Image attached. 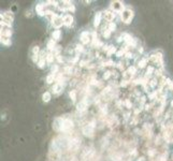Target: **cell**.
Returning a JSON list of instances; mask_svg holds the SVG:
<instances>
[{"instance_id": "6da1fadb", "label": "cell", "mask_w": 173, "mask_h": 161, "mask_svg": "<svg viewBox=\"0 0 173 161\" xmlns=\"http://www.w3.org/2000/svg\"><path fill=\"white\" fill-rule=\"evenodd\" d=\"M133 18V12L129 9H126L124 10V12L122 13V21L125 23V24H130L131 21Z\"/></svg>"}, {"instance_id": "7a4b0ae2", "label": "cell", "mask_w": 173, "mask_h": 161, "mask_svg": "<svg viewBox=\"0 0 173 161\" xmlns=\"http://www.w3.org/2000/svg\"><path fill=\"white\" fill-rule=\"evenodd\" d=\"M94 131H95V125H94V123H89V125H87V126H85L84 128L82 129L83 134H84L85 137H93Z\"/></svg>"}, {"instance_id": "3957f363", "label": "cell", "mask_w": 173, "mask_h": 161, "mask_svg": "<svg viewBox=\"0 0 173 161\" xmlns=\"http://www.w3.org/2000/svg\"><path fill=\"white\" fill-rule=\"evenodd\" d=\"M52 25H53L55 28H60L62 25H64V19H62V17L59 15H57V14H54L53 16H52Z\"/></svg>"}, {"instance_id": "277c9868", "label": "cell", "mask_w": 173, "mask_h": 161, "mask_svg": "<svg viewBox=\"0 0 173 161\" xmlns=\"http://www.w3.org/2000/svg\"><path fill=\"white\" fill-rule=\"evenodd\" d=\"M64 121L65 119H62L61 117H57L54 119L53 121V129L56 132H61V129H62V126H64Z\"/></svg>"}, {"instance_id": "5b68a950", "label": "cell", "mask_w": 173, "mask_h": 161, "mask_svg": "<svg viewBox=\"0 0 173 161\" xmlns=\"http://www.w3.org/2000/svg\"><path fill=\"white\" fill-rule=\"evenodd\" d=\"M111 9L113 10V12L123 13L124 12V4L120 1H112L111 2Z\"/></svg>"}, {"instance_id": "8992f818", "label": "cell", "mask_w": 173, "mask_h": 161, "mask_svg": "<svg viewBox=\"0 0 173 161\" xmlns=\"http://www.w3.org/2000/svg\"><path fill=\"white\" fill-rule=\"evenodd\" d=\"M73 128V121L70 120V119H65L64 121V126H62V129H61V132H67L71 131V129Z\"/></svg>"}, {"instance_id": "52a82bcc", "label": "cell", "mask_w": 173, "mask_h": 161, "mask_svg": "<svg viewBox=\"0 0 173 161\" xmlns=\"http://www.w3.org/2000/svg\"><path fill=\"white\" fill-rule=\"evenodd\" d=\"M91 39H93V38H91V33H89V32L84 31V32H82V33H81L80 40H81V42H82L83 44H88V43L91 41Z\"/></svg>"}, {"instance_id": "ba28073f", "label": "cell", "mask_w": 173, "mask_h": 161, "mask_svg": "<svg viewBox=\"0 0 173 161\" xmlns=\"http://www.w3.org/2000/svg\"><path fill=\"white\" fill-rule=\"evenodd\" d=\"M103 16H104V19H105V21H110V23H112V21L115 18L114 12H113V11H110V10L104 11V12H103Z\"/></svg>"}, {"instance_id": "9c48e42d", "label": "cell", "mask_w": 173, "mask_h": 161, "mask_svg": "<svg viewBox=\"0 0 173 161\" xmlns=\"http://www.w3.org/2000/svg\"><path fill=\"white\" fill-rule=\"evenodd\" d=\"M62 19H64V25H66V26H71L73 23V16L71 14H66L62 17Z\"/></svg>"}, {"instance_id": "30bf717a", "label": "cell", "mask_w": 173, "mask_h": 161, "mask_svg": "<svg viewBox=\"0 0 173 161\" xmlns=\"http://www.w3.org/2000/svg\"><path fill=\"white\" fill-rule=\"evenodd\" d=\"M1 17L3 18V21H5V23H8V24H12V21H13V15H12V13H10V12H7V13H4L3 15H1Z\"/></svg>"}, {"instance_id": "8fae6325", "label": "cell", "mask_w": 173, "mask_h": 161, "mask_svg": "<svg viewBox=\"0 0 173 161\" xmlns=\"http://www.w3.org/2000/svg\"><path fill=\"white\" fill-rule=\"evenodd\" d=\"M101 17H102V14L101 12H97L95 17H94V26L95 27H98L100 25V21H101Z\"/></svg>"}, {"instance_id": "7c38bea8", "label": "cell", "mask_w": 173, "mask_h": 161, "mask_svg": "<svg viewBox=\"0 0 173 161\" xmlns=\"http://www.w3.org/2000/svg\"><path fill=\"white\" fill-rule=\"evenodd\" d=\"M36 11H37V13L39 14L40 16H42V15L45 14V11H44V5L41 4V3L37 4V7H36Z\"/></svg>"}, {"instance_id": "4fadbf2b", "label": "cell", "mask_w": 173, "mask_h": 161, "mask_svg": "<svg viewBox=\"0 0 173 161\" xmlns=\"http://www.w3.org/2000/svg\"><path fill=\"white\" fill-rule=\"evenodd\" d=\"M52 90H53L54 94H59V92L62 90V85H61L60 83H58V82H57V83L54 85V87H53V89H52Z\"/></svg>"}, {"instance_id": "5bb4252c", "label": "cell", "mask_w": 173, "mask_h": 161, "mask_svg": "<svg viewBox=\"0 0 173 161\" xmlns=\"http://www.w3.org/2000/svg\"><path fill=\"white\" fill-rule=\"evenodd\" d=\"M86 107H87V102L86 101H81L80 103H77L76 105L77 111H85Z\"/></svg>"}, {"instance_id": "9a60e30c", "label": "cell", "mask_w": 173, "mask_h": 161, "mask_svg": "<svg viewBox=\"0 0 173 161\" xmlns=\"http://www.w3.org/2000/svg\"><path fill=\"white\" fill-rule=\"evenodd\" d=\"M11 35H12V31L10 29H1V37L9 38L10 39Z\"/></svg>"}, {"instance_id": "2e32d148", "label": "cell", "mask_w": 173, "mask_h": 161, "mask_svg": "<svg viewBox=\"0 0 173 161\" xmlns=\"http://www.w3.org/2000/svg\"><path fill=\"white\" fill-rule=\"evenodd\" d=\"M51 98H52V95L48 92V91H45L44 94L42 95V100H43V102H48L50 100H51Z\"/></svg>"}, {"instance_id": "e0dca14e", "label": "cell", "mask_w": 173, "mask_h": 161, "mask_svg": "<svg viewBox=\"0 0 173 161\" xmlns=\"http://www.w3.org/2000/svg\"><path fill=\"white\" fill-rule=\"evenodd\" d=\"M60 35H61L60 30H55V31H54L53 33H52V38H53L54 41L59 40V39H60Z\"/></svg>"}, {"instance_id": "ac0fdd59", "label": "cell", "mask_w": 173, "mask_h": 161, "mask_svg": "<svg viewBox=\"0 0 173 161\" xmlns=\"http://www.w3.org/2000/svg\"><path fill=\"white\" fill-rule=\"evenodd\" d=\"M1 43L4 44V45H7V46H10L12 42H11V39H9V38L1 37Z\"/></svg>"}, {"instance_id": "d6986e66", "label": "cell", "mask_w": 173, "mask_h": 161, "mask_svg": "<svg viewBox=\"0 0 173 161\" xmlns=\"http://www.w3.org/2000/svg\"><path fill=\"white\" fill-rule=\"evenodd\" d=\"M48 51H54V49H55V41H54V40L48 41Z\"/></svg>"}, {"instance_id": "ffe728a7", "label": "cell", "mask_w": 173, "mask_h": 161, "mask_svg": "<svg viewBox=\"0 0 173 161\" xmlns=\"http://www.w3.org/2000/svg\"><path fill=\"white\" fill-rule=\"evenodd\" d=\"M54 80H55V74H50L48 75V78H46V83L48 84H52L54 82Z\"/></svg>"}, {"instance_id": "44dd1931", "label": "cell", "mask_w": 173, "mask_h": 161, "mask_svg": "<svg viewBox=\"0 0 173 161\" xmlns=\"http://www.w3.org/2000/svg\"><path fill=\"white\" fill-rule=\"evenodd\" d=\"M69 97L70 99L72 100V102H75V100H76V92H75V90H71L69 92Z\"/></svg>"}, {"instance_id": "7402d4cb", "label": "cell", "mask_w": 173, "mask_h": 161, "mask_svg": "<svg viewBox=\"0 0 173 161\" xmlns=\"http://www.w3.org/2000/svg\"><path fill=\"white\" fill-rule=\"evenodd\" d=\"M45 57H46V61H48V64H52V62L54 61V55L52 53H48Z\"/></svg>"}, {"instance_id": "603a6c76", "label": "cell", "mask_w": 173, "mask_h": 161, "mask_svg": "<svg viewBox=\"0 0 173 161\" xmlns=\"http://www.w3.org/2000/svg\"><path fill=\"white\" fill-rule=\"evenodd\" d=\"M131 76H132V75H131L130 73L128 72V71H126V72H124V73H123V78H124V80H125L126 82H128V80H130V78H131Z\"/></svg>"}, {"instance_id": "cb8c5ba5", "label": "cell", "mask_w": 173, "mask_h": 161, "mask_svg": "<svg viewBox=\"0 0 173 161\" xmlns=\"http://www.w3.org/2000/svg\"><path fill=\"white\" fill-rule=\"evenodd\" d=\"M38 64V67L42 69V68L44 67V64H45V58H41L40 60L38 61V64Z\"/></svg>"}, {"instance_id": "d4e9b609", "label": "cell", "mask_w": 173, "mask_h": 161, "mask_svg": "<svg viewBox=\"0 0 173 161\" xmlns=\"http://www.w3.org/2000/svg\"><path fill=\"white\" fill-rule=\"evenodd\" d=\"M146 62H147L146 59H142L141 61L139 62V67H140V68H144L145 66H146Z\"/></svg>"}, {"instance_id": "484cf974", "label": "cell", "mask_w": 173, "mask_h": 161, "mask_svg": "<svg viewBox=\"0 0 173 161\" xmlns=\"http://www.w3.org/2000/svg\"><path fill=\"white\" fill-rule=\"evenodd\" d=\"M115 29H116V25H115L114 23H110L109 24V30L110 31L112 32V31H114Z\"/></svg>"}, {"instance_id": "4316f807", "label": "cell", "mask_w": 173, "mask_h": 161, "mask_svg": "<svg viewBox=\"0 0 173 161\" xmlns=\"http://www.w3.org/2000/svg\"><path fill=\"white\" fill-rule=\"evenodd\" d=\"M39 51H40L39 46H35V47L32 48V55H38V54H39Z\"/></svg>"}, {"instance_id": "83f0119b", "label": "cell", "mask_w": 173, "mask_h": 161, "mask_svg": "<svg viewBox=\"0 0 173 161\" xmlns=\"http://www.w3.org/2000/svg\"><path fill=\"white\" fill-rule=\"evenodd\" d=\"M127 71H128L129 73H130L131 75H133L134 73H136V68H134V67H129V68H128Z\"/></svg>"}, {"instance_id": "f1b7e54d", "label": "cell", "mask_w": 173, "mask_h": 161, "mask_svg": "<svg viewBox=\"0 0 173 161\" xmlns=\"http://www.w3.org/2000/svg\"><path fill=\"white\" fill-rule=\"evenodd\" d=\"M57 71H58V66H56V64H55V66H53V67H52V73H53V74H55Z\"/></svg>"}, {"instance_id": "f546056e", "label": "cell", "mask_w": 173, "mask_h": 161, "mask_svg": "<svg viewBox=\"0 0 173 161\" xmlns=\"http://www.w3.org/2000/svg\"><path fill=\"white\" fill-rule=\"evenodd\" d=\"M65 72L68 73V74H71V73H72V68H71V67L65 68Z\"/></svg>"}, {"instance_id": "4dcf8cb0", "label": "cell", "mask_w": 173, "mask_h": 161, "mask_svg": "<svg viewBox=\"0 0 173 161\" xmlns=\"http://www.w3.org/2000/svg\"><path fill=\"white\" fill-rule=\"evenodd\" d=\"M110 35H111V31H110L109 29L105 30V31L103 32V35H104V37H105V38H109V37H110Z\"/></svg>"}, {"instance_id": "1f68e13d", "label": "cell", "mask_w": 173, "mask_h": 161, "mask_svg": "<svg viewBox=\"0 0 173 161\" xmlns=\"http://www.w3.org/2000/svg\"><path fill=\"white\" fill-rule=\"evenodd\" d=\"M38 55H32V61L35 62V64H38Z\"/></svg>"}, {"instance_id": "d6a6232c", "label": "cell", "mask_w": 173, "mask_h": 161, "mask_svg": "<svg viewBox=\"0 0 173 161\" xmlns=\"http://www.w3.org/2000/svg\"><path fill=\"white\" fill-rule=\"evenodd\" d=\"M167 84L169 85V87H170V88H173V82L171 80H169V78H168V80H167Z\"/></svg>"}, {"instance_id": "836d02e7", "label": "cell", "mask_w": 173, "mask_h": 161, "mask_svg": "<svg viewBox=\"0 0 173 161\" xmlns=\"http://www.w3.org/2000/svg\"><path fill=\"white\" fill-rule=\"evenodd\" d=\"M83 45H80V44H77L76 45V51H80V52H83Z\"/></svg>"}, {"instance_id": "e575fe53", "label": "cell", "mask_w": 173, "mask_h": 161, "mask_svg": "<svg viewBox=\"0 0 173 161\" xmlns=\"http://www.w3.org/2000/svg\"><path fill=\"white\" fill-rule=\"evenodd\" d=\"M116 51L115 49V47H113V46H111V48H110V51H109V53H108V55H111L112 53H114V52Z\"/></svg>"}, {"instance_id": "d590c367", "label": "cell", "mask_w": 173, "mask_h": 161, "mask_svg": "<svg viewBox=\"0 0 173 161\" xmlns=\"http://www.w3.org/2000/svg\"><path fill=\"white\" fill-rule=\"evenodd\" d=\"M152 72H154V68H152V67H149L148 69H147V74H152Z\"/></svg>"}, {"instance_id": "8d00e7d4", "label": "cell", "mask_w": 173, "mask_h": 161, "mask_svg": "<svg viewBox=\"0 0 173 161\" xmlns=\"http://www.w3.org/2000/svg\"><path fill=\"white\" fill-rule=\"evenodd\" d=\"M67 10H68V11H72V12H74V11H75V8H74V5H69V8H68V9H67Z\"/></svg>"}, {"instance_id": "74e56055", "label": "cell", "mask_w": 173, "mask_h": 161, "mask_svg": "<svg viewBox=\"0 0 173 161\" xmlns=\"http://www.w3.org/2000/svg\"><path fill=\"white\" fill-rule=\"evenodd\" d=\"M110 75H111V74H110V72H105V74L103 75V78H105V80H108V78H110Z\"/></svg>"}, {"instance_id": "f35d334b", "label": "cell", "mask_w": 173, "mask_h": 161, "mask_svg": "<svg viewBox=\"0 0 173 161\" xmlns=\"http://www.w3.org/2000/svg\"><path fill=\"white\" fill-rule=\"evenodd\" d=\"M151 86H152V87H155V86H156V83H155V80H151Z\"/></svg>"}, {"instance_id": "ab89813d", "label": "cell", "mask_w": 173, "mask_h": 161, "mask_svg": "<svg viewBox=\"0 0 173 161\" xmlns=\"http://www.w3.org/2000/svg\"><path fill=\"white\" fill-rule=\"evenodd\" d=\"M159 161H167V158H166V156H163V157L160 158Z\"/></svg>"}, {"instance_id": "60d3db41", "label": "cell", "mask_w": 173, "mask_h": 161, "mask_svg": "<svg viewBox=\"0 0 173 161\" xmlns=\"http://www.w3.org/2000/svg\"><path fill=\"white\" fill-rule=\"evenodd\" d=\"M123 54H124V52H123V51L118 52V53H117V56H118V57H120V56H122V55H123Z\"/></svg>"}, {"instance_id": "b9f144b4", "label": "cell", "mask_w": 173, "mask_h": 161, "mask_svg": "<svg viewBox=\"0 0 173 161\" xmlns=\"http://www.w3.org/2000/svg\"><path fill=\"white\" fill-rule=\"evenodd\" d=\"M148 155L149 156H153V155H154V151H153V150H151V151L148 153Z\"/></svg>"}, {"instance_id": "7bdbcfd3", "label": "cell", "mask_w": 173, "mask_h": 161, "mask_svg": "<svg viewBox=\"0 0 173 161\" xmlns=\"http://www.w3.org/2000/svg\"><path fill=\"white\" fill-rule=\"evenodd\" d=\"M138 161H144V158H140V159H139Z\"/></svg>"}, {"instance_id": "ee69618b", "label": "cell", "mask_w": 173, "mask_h": 161, "mask_svg": "<svg viewBox=\"0 0 173 161\" xmlns=\"http://www.w3.org/2000/svg\"><path fill=\"white\" fill-rule=\"evenodd\" d=\"M171 106L173 107V100H172V101H171Z\"/></svg>"}]
</instances>
